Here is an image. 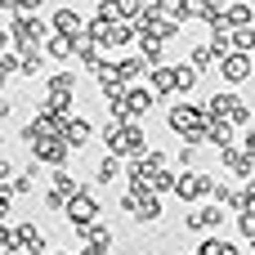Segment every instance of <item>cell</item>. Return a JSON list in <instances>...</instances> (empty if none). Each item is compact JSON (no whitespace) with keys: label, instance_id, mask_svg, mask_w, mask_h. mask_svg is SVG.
Returning a JSON list of instances; mask_svg holds the SVG:
<instances>
[{"label":"cell","instance_id":"1","mask_svg":"<svg viewBox=\"0 0 255 255\" xmlns=\"http://www.w3.org/2000/svg\"><path fill=\"white\" fill-rule=\"evenodd\" d=\"M206 126H211V112L206 108H197V103L170 108V130L184 134V143H206Z\"/></svg>","mask_w":255,"mask_h":255},{"label":"cell","instance_id":"2","mask_svg":"<svg viewBox=\"0 0 255 255\" xmlns=\"http://www.w3.org/2000/svg\"><path fill=\"white\" fill-rule=\"evenodd\" d=\"M206 112H211V117H220V121H233V126H247V121H251V103H247L242 94H233V90L211 94Z\"/></svg>","mask_w":255,"mask_h":255},{"label":"cell","instance_id":"3","mask_svg":"<svg viewBox=\"0 0 255 255\" xmlns=\"http://www.w3.org/2000/svg\"><path fill=\"white\" fill-rule=\"evenodd\" d=\"M175 193H179L184 202H202V197L215 193V179H211L206 170H184V175L175 179Z\"/></svg>","mask_w":255,"mask_h":255},{"label":"cell","instance_id":"4","mask_svg":"<svg viewBox=\"0 0 255 255\" xmlns=\"http://www.w3.org/2000/svg\"><path fill=\"white\" fill-rule=\"evenodd\" d=\"M63 215H67V224H72V229H81V224H94V220H99V202H94V197L81 188V193H76V197L63 206Z\"/></svg>","mask_w":255,"mask_h":255},{"label":"cell","instance_id":"5","mask_svg":"<svg viewBox=\"0 0 255 255\" xmlns=\"http://www.w3.org/2000/svg\"><path fill=\"white\" fill-rule=\"evenodd\" d=\"M67 152H72V143H67L63 134H49V139L31 143V157H36V161H49V166H63V161H67Z\"/></svg>","mask_w":255,"mask_h":255},{"label":"cell","instance_id":"6","mask_svg":"<svg viewBox=\"0 0 255 255\" xmlns=\"http://www.w3.org/2000/svg\"><path fill=\"white\" fill-rule=\"evenodd\" d=\"M220 76H224L229 85H242V81L251 76V54H242V49L224 54V58H220Z\"/></svg>","mask_w":255,"mask_h":255},{"label":"cell","instance_id":"7","mask_svg":"<svg viewBox=\"0 0 255 255\" xmlns=\"http://www.w3.org/2000/svg\"><path fill=\"white\" fill-rule=\"evenodd\" d=\"M220 224H224V206L220 202L197 206L193 215H184V229H193V233H206V229H220Z\"/></svg>","mask_w":255,"mask_h":255},{"label":"cell","instance_id":"8","mask_svg":"<svg viewBox=\"0 0 255 255\" xmlns=\"http://www.w3.org/2000/svg\"><path fill=\"white\" fill-rule=\"evenodd\" d=\"M58 134H63L72 148H85V143H90V134H94V126H90L85 117H67V121L58 126Z\"/></svg>","mask_w":255,"mask_h":255},{"label":"cell","instance_id":"9","mask_svg":"<svg viewBox=\"0 0 255 255\" xmlns=\"http://www.w3.org/2000/svg\"><path fill=\"white\" fill-rule=\"evenodd\" d=\"M13 233H18V251H27V255H40V251H45V233H40L31 220H22Z\"/></svg>","mask_w":255,"mask_h":255},{"label":"cell","instance_id":"10","mask_svg":"<svg viewBox=\"0 0 255 255\" xmlns=\"http://www.w3.org/2000/svg\"><path fill=\"white\" fill-rule=\"evenodd\" d=\"M49 27H54L58 36H81V31H85V18H81L76 9H58V13L49 18Z\"/></svg>","mask_w":255,"mask_h":255},{"label":"cell","instance_id":"11","mask_svg":"<svg viewBox=\"0 0 255 255\" xmlns=\"http://www.w3.org/2000/svg\"><path fill=\"white\" fill-rule=\"evenodd\" d=\"M251 18H255V9L247 4V0H229V4H224V13H220V22H224V27H251Z\"/></svg>","mask_w":255,"mask_h":255},{"label":"cell","instance_id":"12","mask_svg":"<svg viewBox=\"0 0 255 255\" xmlns=\"http://www.w3.org/2000/svg\"><path fill=\"white\" fill-rule=\"evenodd\" d=\"M148 81H152V90H157V94H170V90H179V81H175V67H170V63H157V67H148Z\"/></svg>","mask_w":255,"mask_h":255},{"label":"cell","instance_id":"13","mask_svg":"<svg viewBox=\"0 0 255 255\" xmlns=\"http://www.w3.org/2000/svg\"><path fill=\"white\" fill-rule=\"evenodd\" d=\"M36 179H40V161H31L27 170H18V175H13V184H9V188H13V197H27V193H36Z\"/></svg>","mask_w":255,"mask_h":255},{"label":"cell","instance_id":"14","mask_svg":"<svg viewBox=\"0 0 255 255\" xmlns=\"http://www.w3.org/2000/svg\"><path fill=\"white\" fill-rule=\"evenodd\" d=\"M206 143H215V148H229V143H233V121H220V117H211V126H206Z\"/></svg>","mask_w":255,"mask_h":255},{"label":"cell","instance_id":"15","mask_svg":"<svg viewBox=\"0 0 255 255\" xmlns=\"http://www.w3.org/2000/svg\"><path fill=\"white\" fill-rule=\"evenodd\" d=\"M161 54H166V40H157V36H139V58H143L148 67H157Z\"/></svg>","mask_w":255,"mask_h":255},{"label":"cell","instance_id":"16","mask_svg":"<svg viewBox=\"0 0 255 255\" xmlns=\"http://www.w3.org/2000/svg\"><path fill=\"white\" fill-rule=\"evenodd\" d=\"M112 72H117V81H121V85H134V81L148 72V63H143V58H126V63H117Z\"/></svg>","mask_w":255,"mask_h":255},{"label":"cell","instance_id":"17","mask_svg":"<svg viewBox=\"0 0 255 255\" xmlns=\"http://www.w3.org/2000/svg\"><path fill=\"white\" fill-rule=\"evenodd\" d=\"M45 54H49V58H63V63H67V58L76 54V45H72V36H58V31H54V36L45 40Z\"/></svg>","mask_w":255,"mask_h":255},{"label":"cell","instance_id":"18","mask_svg":"<svg viewBox=\"0 0 255 255\" xmlns=\"http://www.w3.org/2000/svg\"><path fill=\"white\" fill-rule=\"evenodd\" d=\"M45 90L49 94H72L76 90V72H49L45 76Z\"/></svg>","mask_w":255,"mask_h":255},{"label":"cell","instance_id":"19","mask_svg":"<svg viewBox=\"0 0 255 255\" xmlns=\"http://www.w3.org/2000/svg\"><path fill=\"white\" fill-rule=\"evenodd\" d=\"M40 72H45V63H40V49H31V54H22V58H18V76L36 81Z\"/></svg>","mask_w":255,"mask_h":255},{"label":"cell","instance_id":"20","mask_svg":"<svg viewBox=\"0 0 255 255\" xmlns=\"http://www.w3.org/2000/svg\"><path fill=\"white\" fill-rule=\"evenodd\" d=\"M130 40H134V27L130 22H112L108 36H103V45H130Z\"/></svg>","mask_w":255,"mask_h":255},{"label":"cell","instance_id":"21","mask_svg":"<svg viewBox=\"0 0 255 255\" xmlns=\"http://www.w3.org/2000/svg\"><path fill=\"white\" fill-rule=\"evenodd\" d=\"M112 179H121V157H117V152H108V157L99 161V184H112Z\"/></svg>","mask_w":255,"mask_h":255},{"label":"cell","instance_id":"22","mask_svg":"<svg viewBox=\"0 0 255 255\" xmlns=\"http://www.w3.org/2000/svg\"><path fill=\"white\" fill-rule=\"evenodd\" d=\"M197 255H238V247H233V242H224V238H202Z\"/></svg>","mask_w":255,"mask_h":255},{"label":"cell","instance_id":"23","mask_svg":"<svg viewBox=\"0 0 255 255\" xmlns=\"http://www.w3.org/2000/svg\"><path fill=\"white\" fill-rule=\"evenodd\" d=\"M197 76H202V72H197V67H193V63H188V67H184V63H179V67H175V81H179V94H188V90H193V85H197Z\"/></svg>","mask_w":255,"mask_h":255},{"label":"cell","instance_id":"24","mask_svg":"<svg viewBox=\"0 0 255 255\" xmlns=\"http://www.w3.org/2000/svg\"><path fill=\"white\" fill-rule=\"evenodd\" d=\"M233 49L251 54V49H255V27H233Z\"/></svg>","mask_w":255,"mask_h":255},{"label":"cell","instance_id":"25","mask_svg":"<svg viewBox=\"0 0 255 255\" xmlns=\"http://www.w3.org/2000/svg\"><path fill=\"white\" fill-rule=\"evenodd\" d=\"M211 63H215V49H211V45H197V49H193V67L202 72V67H211Z\"/></svg>","mask_w":255,"mask_h":255},{"label":"cell","instance_id":"26","mask_svg":"<svg viewBox=\"0 0 255 255\" xmlns=\"http://www.w3.org/2000/svg\"><path fill=\"white\" fill-rule=\"evenodd\" d=\"M175 179H179V175H170V170H157V175H152V193H170V188H175Z\"/></svg>","mask_w":255,"mask_h":255},{"label":"cell","instance_id":"27","mask_svg":"<svg viewBox=\"0 0 255 255\" xmlns=\"http://www.w3.org/2000/svg\"><path fill=\"white\" fill-rule=\"evenodd\" d=\"M4 251H18V233L0 220V255H4Z\"/></svg>","mask_w":255,"mask_h":255},{"label":"cell","instance_id":"28","mask_svg":"<svg viewBox=\"0 0 255 255\" xmlns=\"http://www.w3.org/2000/svg\"><path fill=\"white\" fill-rule=\"evenodd\" d=\"M13 215V188H0V220Z\"/></svg>","mask_w":255,"mask_h":255},{"label":"cell","instance_id":"29","mask_svg":"<svg viewBox=\"0 0 255 255\" xmlns=\"http://www.w3.org/2000/svg\"><path fill=\"white\" fill-rule=\"evenodd\" d=\"M9 49H13V31H9V27H0V54H9Z\"/></svg>","mask_w":255,"mask_h":255},{"label":"cell","instance_id":"30","mask_svg":"<svg viewBox=\"0 0 255 255\" xmlns=\"http://www.w3.org/2000/svg\"><path fill=\"white\" fill-rule=\"evenodd\" d=\"M197 161V148H179V166H193Z\"/></svg>","mask_w":255,"mask_h":255},{"label":"cell","instance_id":"31","mask_svg":"<svg viewBox=\"0 0 255 255\" xmlns=\"http://www.w3.org/2000/svg\"><path fill=\"white\" fill-rule=\"evenodd\" d=\"M13 4H18V9H22V13H36V9H40V4H45V0H13Z\"/></svg>","mask_w":255,"mask_h":255},{"label":"cell","instance_id":"32","mask_svg":"<svg viewBox=\"0 0 255 255\" xmlns=\"http://www.w3.org/2000/svg\"><path fill=\"white\" fill-rule=\"evenodd\" d=\"M242 152H251V157H255V130H247V139H242Z\"/></svg>","mask_w":255,"mask_h":255},{"label":"cell","instance_id":"33","mask_svg":"<svg viewBox=\"0 0 255 255\" xmlns=\"http://www.w3.org/2000/svg\"><path fill=\"white\" fill-rule=\"evenodd\" d=\"M9 112H13V108H9V99H4V94H0V121H4V117H9Z\"/></svg>","mask_w":255,"mask_h":255},{"label":"cell","instance_id":"34","mask_svg":"<svg viewBox=\"0 0 255 255\" xmlns=\"http://www.w3.org/2000/svg\"><path fill=\"white\" fill-rule=\"evenodd\" d=\"M0 157H4V134H0Z\"/></svg>","mask_w":255,"mask_h":255},{"label":"cell","instance_id":"35","mask_svg":"<svg viewBox=\"0 0 255 255\" xmlns=\"http://www.w3.org/2000/svg\"><path fill=\"white\" fill-rule=\"evenodd\" d=\"M251 251H255V238H251Z\"/></svg>","mask_w":255,"mask_h":255},{"label":"cell","instance_id":"36","mask_svg":"<svg viewBox=\"0 0 255 255\" xmlns=\"http://www.w3.org/2000/svg\"><path fill=\"white\" fill-rule=\"evenodd\" d=\"M54 255H67V251H54Z\"/></svg>","mask_w":255,"mask_h":255}]
</instances>
